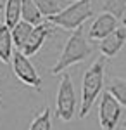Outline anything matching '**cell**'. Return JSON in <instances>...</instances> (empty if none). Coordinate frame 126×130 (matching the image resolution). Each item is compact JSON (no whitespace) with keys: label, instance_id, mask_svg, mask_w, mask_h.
Returning a JSON list of instances; mask_svg holds the SVG:
<instances>
[{"label":"cell","instance_id":"obj_1","mask_svg":"<svg viewBox=\"0 0 126 130\" xmlns=\"http://www.w3.org/2000/svg\"><path fill=\"white\" fill-rule=\"evenodd\" d=\"M104 73H106V59L98 57L93 64L85 71L83 82H81V108H79V118L88 116L92 111L98 94L104 87Z\"/></svg>","mask_w":126,"mask_h":130},{"label":"cell","instance_id":"obj_2","mask_svg":"<svg viewBox=\"0 0 126 130\" xmlns=\"http://www.w3.org/2000/svg\"><path fill=\"white\" fill-rule=\"evenodd\" d=\"M92 54V47L88 40L85 38V33H83V28H78L71 33V37L68 38V42L64 43V49L60 52V57L57 59V62L50 68V73L52 75H57V73H62L64 70H68L71 66H74L78 62L85 61Z\"/></svg>","mask_w":126,"mask_h":130},{"label":"cell","instance_id":"obj_3","mask_svg":"<svg viewBox=\"0 0 126 130\" xmlns=\"http://www.w3.org/2000/svg\"><path fill=\"white\" fill-rule=\"evenodd\" d=\"M93 16V9H92V2L90 0H78L74 4L68 5L66 9H62L59 14L47 18L49 24L62 28L66 31H74L78 28H81V24L85 21Z\"/></svg>","mask_w":126,"mask_h":130},{"label":"cell","instance_id":"obj_4","mask_svg":"<svg viewBox=\"0 0 126 130\" xmlns=\"http://www.w3.org/2000/svg\"><path fill=\"white\" fill-rule=\"evenodd\" d=\"M76 92L73 80L68 73H62L59 90L55 95V115L62 121H71L74 113H76Z\"/></svg>","mask_w":126,"mask_h":130},{"label":"cell","instance_id":"obj_5","mask_svg":"<svg viewBox=\"0 0 126 130\" xmlns=\"http://www.w3.org/2000/svg\"><path fill=\"white\" fill-rule=\"evenodd\" d=\"M123 106L117 102L111 94L104 92L98 104V123L102 130H116L117 123L121 120Z\"/></svg>","mask_w":126,"mask_h":130},{"label":"cell","instance_id":"obj_6","mask_svg":"<svg viewBox=\"0 0 126 130\" xmlns=\"http://www.w3.org/2000/svg\"><path fill=\"white\" fill-rule=\"evenodd\" d=\"M12 70H14V75L19 78L23 83H26L29 87H33V89L36 90H41V78H40L38 71L36 68L33 66V62L26 57V56H23L19 50H16L14 54H12Z\"/></svg>","mask_w":126,"mask_h":130},{"label":"cell","instance_id":"obj_7","mask_svg":"<svg viewBox=\"0 0 126 130\" xmlns=\"http://www.w3.org/2000/svg\"><path fill=\"white\" fill-rule=\"evenodd\" d=\"M52 31H54V26L49 24V23H40L36 26H33L28 40H26V43L23 45V49H21L19 52L29 59L31 56H35V54L43 47V43L47 42V38L52 35Z\"/></svg>","mask_w":126,"mask_h":130},{"label":"cell","instance_id":"obj_8","mask_svg":"<svg viewBox=\"0 0 126 130\" xmlns=\"http://www.w3.org/2000/svg\"><path fill=\"white\" fill-rule=\"evenodd\" d=\"M117 28H119V21L114 19L112 16L106 14V12H102L93 19L92 26H90V31H88V37L92 40H102Z\"/></svg>","mask_w":126,"mask_h":130},{"label":"cell","instance_id":"obj_9","mask_svg":"<svg viewBox=\"0 0 126 130\" xmlns=\"http://www.w3.org/2000/svg\"><path fill=\"white\" fill-rule=\"evenodd\" d=\"M124 38H126L124 28H117L111 35H107L106 38H102L100 40V54H102V57L104 59H112L117 52L123 49Z\"/></svg>","mask_w":126,"mask_h":130},{"label":"cell","instance_id":"obj_10","mask_svg":"<svg viewBox=\"0 0 126 130\" xmlns=\"http://www.w3.org/2000/svg\"><path fill=\"white\" fill-rule=\"evenodd\" d=\"M14 54V45H12V38H10V30L0 23V61L2 62H10V57Z\"/></svg>","mask_w":126,"mask_h":130},{"label":"cell","instance_id":"obj_11","mask_svg":"<svg viewBox=\"0 0 126 130\" xmlns=\"http://www.w3.org/2000/svg\"><path fill=\"white\" fill-rule=\"evenodd\" d=\"M21 21L28 23L31 26H36L43 21L40 10L36 9V5L31 0H21Z\"/></svg>","mask_w":126,"mask_h":130},{"label":"cell","instance_id":"obj_12","mask_svg":"<svg viewBox=\"0 0 126 130\" xmlns=\"http://www.w3.org/2000/svg\"><path fill=\"white\" fill-rule=\"evenodd\" d=\"M33 30V26L28 24V23H24V21H19L14 28H10V38H12V45L14 47H17V49H23V45L26 43L28 40L29 33Z\"/></svg>","mask_w":126,"mask_h":130},{"label":"cell","instance_id":"obj_13","mask_svg":"<svg viewBox=\"0 0 126 130\" xmlns=\"http://www.w3.org/2000/svg\"><path fill=\"white\" fill-rule=\"evenodd\" d=\"M106 92L111 94L121 106H126V82H124V78H119V76L111 78L109 83H107Z\"/></svg>","mask_w":126,"mask_h":130},{"label":"cell","instance_id":"obj_14","mask_svg":"<svg viewBox=\"0 0 126 130\" xmlns=\"http://www.w3.org/2000/svg\"><path fill=\"white\" fill-rule=\"evenodd\" d=\"M31 2L36 5V9L40 10L41 18H45V19L59 14L64 9L62 7V0H31Z\"/></svg>","mask_w":126,"mask_h":130},{"label":"cell","instance_id":"obj_15","mask_svg":"<svg viewBox=\"0 0 126 130\" xmlns=\"http://www.w3.org/2000/svg\"><path fill=\"white\" fill-rule=\"evenodd\" d=\"M21 21V0H7L5 2V21L7 28H14Z\"/></svg>","mask_w":126,"mask_h":130},{"label":"cell","instance_id":"obj_16","mask_svg":"<svg viewBox=\"0 0 126 130\" xmlns=\"http://www.w3.org/2000/svg\"><path fill=\"white\" fill-rule=\"evenodd\" d=\"M104 12L112 16L117 21H124L126 14V0H106L104 4Z\"/></svg>","mask_w":126,"mask_h":130},{"label":"cell","instance_id":"obj_17","mask_svg":"<svg viewBox=\"0 0 126 130\" xmlns=\"http://www.w3.org/2000/svg\"><path fill=\"white\" fill-rule=\"evenodd\" d=\"M29 130H52V118H50V109L45 108V109L38 113L31 125H29Z\"/></svg>","mask_w":126,"mask_h":130},{"label":"cell","instance_id":"obj_18","mask_svg":"<svg viewBox=\"0 0 126 130\" xmlns=\"http://www.w3.org/2000/svg\"><path fill=\"white\" fill-rule=\"evenodd\" d=\"M73 2H78V0H73Z\"/></svg>","mask_w":126,"mask_h":130},{"label":"cell","instance_id":"obj_19","mask_svg":"<svg viewBox=\"0 0 126 130\" xmlns=\"http://www.w3.org/2000/svg\"><path fill=\"white\" fill-rule=\"evenodd\" d=\"M0 7H2V5H0Z\"/></svg>","mask_w":126,"mask_h":130}]
</instances>
